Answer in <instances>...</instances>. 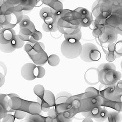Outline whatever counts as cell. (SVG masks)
I'll return each mask as SVG.
<instances>
[{
	"label": "cell",
	"instance_id": "6da1fadb",
	"mask_svg": "<svg viewBox=\"0 0 122 122\" xmlns=\"http://www.w3.org/2000/svg\"><path fill=\"white\" fill-rule=\"evenodd\" d=\"M57 27L58 31L63 35L77 33L81 31V26L78 20L72 10L63 9L58 17Z\"/></svg>",
	"mask_w": 122,
	"mask_h": 122
},
{
	"label": "cell",
	"instance_id": "7a4b0ae2",
	"mask_svg": "<svg viewBox=\"0 0 122 122\" xmlns=\"http://www.w3.org/2000/svg\"><path fill=\"white\" fill-rule=\"evenodd\" d=\"M97 69L99 82L101 84L114 85L122 78V73L116 71V66L112 62L102 63Z\"/></svg>",
	"mask_w": 122,
	"mask_h": 122
},
{
	"label": "cell",
	"instance_id": "3957f363",
	"mask_svg": "<svg viewBox=\"0 0 122 122\" xmlns=\"http://www.w3.org/2000/svg\"><path fill=\"white\" fill-rule=\"evenodd\" d=\"M65 39L61 45L62 55L68 59H74L79 57L82 51V45L80 40L64 36Z\"/></svg>",
	"mask_w": 122,
	"mask_h": 122
},
{
	"label": "cell",
	"instance_id": "277c9868",
	"mask_svg": "<svg viewBox=\"0 0 122 122\" xmlns=\"http://www.w3.org/2000/svg\"><path fill=\"white\" fill-rule=\"evenodd\" d=\"M82 102V112L89 111L95 107L102 106L104 99L100 93L92 92H85L81 94Z\"/></svg>",
	"mask_w": 122,
	"mask_h": 122
},
{
	"label": "cell",
	"instance_id": "5b68a950",
	"mask_svg": "<svg viewBox=\"0 0 122 122\" xmlns=\"http://www.w3.org/2000/svg\"><path fill=\"white\" fill-rule=\"evenodd\" d=\"M21 74L24 79L31 81L36 78L43 77L45 71L43 67L37 66L32 63H28L22 67Z\"/></svg>",
	"mask_w": 122,
	"mask_h": 122
},
{
	"label": "cell",
	"instance_id": "8992f818",
	"mask_svg": "<svg viewBox=\"0 0 122 122\" xmlns=\"http://www.w3.org/2000/svg\"><path fill=\"white\" fill-rule=\"evenodd\" d=\"M86 63L99 61L101 58V53L96 45L91 43H86L82 45V51L79 56Z\"/></svg>",
	"mask_w": 122,
	"mask_h": 122
},
{
	"label": "cell",
	"instance_id": "52a82bcc",
	"mask_svg": "<svg viewBox=\"0 0 122 122\" xmlns=\"http://www.w3.org/2000/svg\"><path fill=\"white\" fill-rule=\"evenodd\" d=\"M118 34L114 28L106 26L96 39L97 43L102 47H107L114 45L118 39Z\"/></svg>",
	"mask_w": 122,
	"mask_h": 122
},
{
	"label": "cell",
	"instance_id": "ba28073f",
	"mask_svg": "<svg viewBox=\"0 0 122 122\" xmlns=\"http://www.w3.org/2000/svg\"><path fill=\"white\" fill-rule=\"evenodd\" d=\"M114 7L102 0H96L91 7V13L94 18L106 20L113 11Z\"/></svg>",
	"mask_w": 122,
	"mask_h": 122
},
{
	"label": "cell",
	"instance_id": "9c48e42d",
	"mask_svg": "<svg viewBox=\"0 0 122 122\" xmlns=\"http://www.w3.org/2000/svg\"><path fill=\"white\" fill-rule=\"evenodd\" d=\"M113 7L111 14L105 20L106 26L114 28L118 33H122V7Z\"/></svg>",
	"mask_w": 122,
	"mask_h": 122
},
{
	"label": "cell",
	"instance_id": "30bf717a",
	"mask_svg": "<svg viewBox=\"0 0 122 122\" xmlns=\"http://www.w3.org/2000/svg\"><path fill=\"white\" fill-rule=\"evenodd\" d=\"M73 15L78 19L82 28H87L92 25L94 17L91 11L83 7H78L72 11Z\"/></svg>",
	"mask_w": 122,
	"mask_h": 122
},
{
	"label": "cell",
	"instance_id": "8fae6325",
	"mask_svg": "<svg viewBox=\"0 0 122 122\" xmlns=\"http://www.w3.org/2000/svg\"><path fill=\"white\" fill-rule=\"evenodd\" d=\"M37 101L42 111L47 112L50 108L55 105V97L53 93L50 91H44L42 96L37 97Z\"/></svg>",
	"mask_w": 122,
	"mask_h": 122
},
{
	"label": "cell",
	"instance_id": "7c38bea8",
	"mask_svg": "<svg viewBox=\"0 0 122 122\" xmlns=\"http://www.w3.org/2000/svg\"><path fill=\"white\" fill-rule=\"evenodd\" d=\"M25 44V41H23L17 35L12 39L11 42L6 45L0 44V50L5 53H11L17 49H21Z\"/></svg>",
	"mask_w": 122,
	"mask_h": 122
},
{
	"label": "cell",
	"instance_id": "4fadbf2b",
	"mask_svg": "<svg viewBox=\"0 0 122 122\" xmlns=\"http://www.w3.org/2000/svg\"><path fill=\"white\" fill-rule=\"evenodd\" d=\"M99 92L100 95L104 99V102L111 101L116 95L115 85L106 86L101 84Z\"/></svg>",
	"mask_w": 122,
	"mask_h": 122
},
{
	"label": "cell",
	"instance_id": "5bb4252c",
	"mask_svg": "<svg viewBox=\"0 0 122 122\" xmlns=\"http://www.w3.org/2000/svg\"><path fill=\"white\" fill-rule=\"evenodd\" d=\"M98 69L95 67L89 68L85 72L84 79L85 82L90 86L96 85L99 82Z\"/></svg>",
	"mask_w": 122,
	"mask_h": 122
},
{
	"label": "cell",
	"instance_id": "9a60e30c",
	"mask_svg": "<svg viewBox=\"0 0 122 122\" xmlns=\"http://www.w3.org/2000/svg\"><path fill=\"white\" fill-rule=\"evenodd\" d=\"M67 102L71 107L72 111L76 114L82 112V102L81 94L72 96L67 100Z\"/></svg>",
	"mask_w": 122,
	"mask_h": 122
},
{
	"label": "cell",
	"instance_id": "2e32d148",
	"mask_svg": "<svg viewBox=\"0 0 122 122\" xmlns=\"http://www.w3.org/2000/svg\"><path fill=\"white\" fill-rule=\"evenodd\" d=\"M16 35L13 28H2L0 29V44L6 45L9 43Z\"/></svg>",
	"mask_w": 122,
	"mask_h": 122
},
{
	"label": "cell",
	"instance_id": "e0dca14e",
	"mask_svg": "<svg viewBox=\"0 0 122 122\" xmlns=\"http://www.w3.org/2000/svg\"><path fill=\"white\" fill-rule=\"evenodd\" d=\"M103 106L109 107L116 111L122 112V94H116L111 101H104Z\"/></svg>",
	"mask_w": 122,
	"mask_h": 122
},
{
	"label": "cell",
	"instance_id": "ac0fdd59",
	"mask_svg": "<svg viewBox=\"0 0 122 122\" xmlns=\"http://www.w3.org/2000/svg\"><path fill=\"white\" fill-rule=\"evenodd\" d=\"M44 49L45 46L44 44L39 42L34 43L28 42V43L25 45L24 48V50L27 52L28 56L33 54L41 50H44Z\"/></svg>",
	"mask_w": 122,
	"mask_h": 122
},
{
	"label": "cell",
	"instance_id": "d6986e66",
	"mask_svg": "<svg viewBox=\"0 0 122 122\" xmlns=\"http://www.w3.org/2000/svg\"><path fill=\"white\" fill-rule=\"evenodd\" d=\"M33 63L36 65H43L47 61L48 56L44 50H42L33 54L29 55Z\"/></svg>",
	"mask_w": 122,
	"mask_h": 122
},
{
	"label": "cell",
	"instance_id": "ffe728a7",
	"mask_svg": "<svg viewBox=\"0 0 122 122\" xmlns=\"http://www.w3.org/2000/svg\"><path fill=\"white\" fill-rule=\"evenodd\" d=\"M8 95L0 94V121L7 114L9 107Z\"/></svg>",
	"mask_w": 122,
	"mask_h": 122
},
{
	"label": "cell",
	"instance_id": "44dd1931",
	"mask_svg": "<svg viewBox=\"0 0 122 122\" xmlns=\"http://www.w3.org/2000/svg\"><path fill=\"white\" fill-rule=\"evenodd\" d=\"M36 31L33 23L31 22L28 26L26 27L20 28V32L18 35L23 41H26L28 37Z\"/></svg>",
	"mask_w": 122,
	"mask_h": 122
},
{
	"label": "cell",
	"instance_id": "7402d4cb",
	"mask_svg": "<svg viewBox=\"0 0 122 122\" xmlns=\"http://www.w3.org/2000/svg\"><path fill=\"white\" fill-rule=\"evenodd\" d=\"M72 95L69 92L63 91L59 92L55 97V105L65 103L67 102V99L72 96Z\"/></svg>",
	"mask_w": 122,
	"mask_h": 122
},
{
	"label": "cell",
	"instance_id": "603a6c76",
	"mask_svg": "<svg viewBox=\"0 0 122 122\" xmlns=\"http://www.w3.org/2000/svg\"><path fill=\"white\" fill-rule=\"evenodd\" d=\"M106 120L108 122H121L122 120L121 112L116 110L109 112Z\"/></svg>",
	"mask_w": 122,
	"mask_h": 122
},
{
	"label": "cell",
	"instance_id": "cb8c5ba5",
	"mask_svg": "<svg viewBox=\"0 0 122 122\" xmlns=\"http://www.w3.org/2000/svg\"><path fill=\"white\" fill-rule=\"evenodd\" d=\"M113 50L116 58L122 57V39L118 40L117 39L113 45Z\"/></svg>",
	"mask_w": 122,
	"mask_h": 122
},
{
	"label": "cell",
	"instance_id": "d4e9b609",
	"mask_svg": "<svg viewBox=\"0 0 122 122\" xmlns=\"http://www.w3.org/2000/svg\"><path fill=\"white\" fill-rule=\"evenodd\" d=\"M44 118L39 114H29L28 115L26 121L27 122H44Z\"/></svg>",
	"mask_w": 122,
	"mask_h": 122
},
{
	"label": "cell",
	"instance_id": "484cf974",
	"mask_svg": "<svg viewBox=\"0 0 122 122\" xmlns=\"http://www.w3.org/2000/svg\"><path fill=\"white\" fill-rule=\"evenodd\" d=\"M42 38V34L41 32L36 31L33 34L28 37L26 41L34 43L38 42L39 40H40Z\"/></svg>",
	"mask_w": 122,
	"mask_h": 122
},
{
	"label": "cell",
	"instance_id": "4316f807",
	"mask_svg": "<svg viewBox=\"0 0 122 122\" xmlns=\"http://www.w3.org/2000/svg\"><path fill=\"white\" fill-rule=\"evenodd\" d=\"M49 65L51 66H56L60 63V59L56 55H51L48 57L47 60Z\"/></svg>",
	"mask_w": 122,
	"mask_h": 122
},
{
	"label": "cell",
	"instance_id": "83f0119b",
	"mask_svg": "<svg viewBox=\"0 0 122 122\" xmlns=\"http://www.w3.org/2000/svg\"><path fill=\"white\" fill-rule=\"evenodd\" d=\"M54 13V11L51 8L45 7L40 10L39 12V15L40 17L43 20H44L45 18L52 15Z\"/></svg>",
	"mask_w": 122,
	"mask_h": 122
},
{
	"label": "cell",
	"instance_id": "f1b7e54d",
	"mask_svg": "<svg viewBox=\"0 0 122 122\" xmlns=\"http://www.w3.org/2000/svg\"><path fill=\"white\" fill-rule=\"evenodd\" d=\"M42 28L46 32H55L58 31L57 24H45L43 23Z\"/></svg>",
	"mask_w": 122,
	"mask_h": 122
},
{
	"label": "cell",
	"instance_id": "f546056e",
	"mask_svg": "<svg viewBox=\"0 0 122 122\" xmlns=\"http://www.w3.org/2000/svg\"><path fill=\"white\" fill-rule=\"evenodd\" d=\"M34 92L37 96V97H39L44 94V88L42 85H38L35 86L33 89Z\"/></svg>",
	"mask_w": 122,
	"mask_h": 122
},
{
	"label": "cell",
	"instance_id": "4dcf8cb0",
	"mask_svg": "<svg viewBox=\"0 0 122 122\" xmlns=\"http://www.w3.org/2000/svg\"><path fill=\"white\" fill-rule=\"evenodd\" d=\"M31 21L30 20V18L27 16H23L22 17V19L21 22H19L20 28H24L28 26L31 23Z\"/></svg>",
	"mask_w": 122,
	"mask_h": 122
},
{
	"label": "cell",
	"instance_id": "1f68e13d",
	"mask_svg": "<svg viewBox=\"0 0 122 122\" xmlns=\"http://www.w3.org/2000/svg\"><path fill=\"white\" fill-rule=\"evenodd\" d=\"M106 60L109 62H112L115 61L116 59V56L113 51H108L105 53Z\"/></svg>",
	"mask_w": 122,
	"mask_h": 122
},
{
	"label": "cell",
	"instance_id": "d6a6232c",
	"mask_svg": "<svg viewBox=\"0 0 122 122\" xmlns=\"http://www.w3.org/2000/svg\"><path fill=\"white\" fill-rule=\"evenodd\" d=\"M115 91L116 94H122V80H119L115 85Z\"/></svg>",
	"mask_w": 122,
	"mask_h": 122
},
{
	"label": "cell",
	"instance_id": "836d02e7",
	"mask_svg": "<svg viewBox=\"0 0 122 122\" xmlns=\"http://www.w3.org/2000/svg\"><path fill=\"white\" fill-rule=\"evenodd\" d=\"M7 67L6 64L2 61H0V72L2 73L5 76L7 74Z\"/></svg>",
	"mask_w": 122,
	"mask_h": 122
},
{
	"label": "cell",
	"instance_id": "e575fe53",
	"mask_svg": "<svg viewBox=\"0 0 122 122\" xmlns=\"http://www.w3.org/2000/svg\"><path fill=\"white\" fill-rule=\"evenodd\" d=\"M106 3L109 4L111 5L115 6H118L121 0H102Z\"/></svg>",
	"mask_w": 122,
	"mask_h": 122
},
{
	"label": "cell",
	"instance_id": "d590c367",
	"mask_svg": "<svg viewBox=\"0 0 122 122\" xmlns=\"http://www.w3.org/2000/svg\"><path fill=\"white\" fill-rule=\"evenodd\" d=\"M5 82V76L0 72V87L2 86Z\"/></svg>",
	"mask_w": 122,
	"mask_h": 122
},
{
	"label": "cell",
	"instance_id": "8d00e7d4",
	"mask_svg": "<svg viewBox=\"0 0 122 122\" xmlns=\"http://www.w3.org/2000/svg\"><path fill=\"white\" fill-rule=\"evenodd\" d=\"M85 92H94L96 93H100L99 90L96 89L95 88L92 86H89L87 87L86 89H85Z\"/></svg>",
	"mask_w": 122,
	"mask_h": 122
},
{
	"label": "cell",
	"instance_id": "74e56055",
	"mask_svg": "<svg viewBox=\"0 0 122 122\" xmlns=\"http://www.w3.org/2000/svg\"><path fill=\"white\" fill-rule=\"evenodd\" d=\"M82 121L83 122H93V120L92 118H91L90 117H85V118H84V119Z\"/></svg>",
	"mask_w": 122,
	"mask_h": 122
},
{
	"label": "cell",
	"instance_id": "f35d334b",
	"mask_svg": "<svg viewBox=\"0 0 122 122\" xmlns=\"http://www.w3.org/2000/svg\"><path fill=\"white\" fill-rule=\"evenodd\" d=\"M119 6L122 7V0H121L120 3H119Z\"/></svg>",
	"mask_w": 122,
	"mask_h": 122
},
{
	"label": "cell",
	"instance_id": "ab89813d",
	"mask_svg": "<svg viewBox=\"0 0 122 122\" xmlns=\"http://www.w3.org/2000/svg\"><path fill=\"white\" fill-rule=\"evenodd\" d=\"M120 66H121V70H122V61L121 62V64H120Z\"/></svg>",
	"mask_w": 122,
	"mask_h": 122
},
{
	"label": "cell",
	"instance_id": "60d3db41",
	"mask_svg": "<svg viewBox=\"0 0 122 122\" xmlns=\"http://www.w3.org/2000/svg\"><path fill=\"white\" fill-rule=\"evenodd\" d=\"M60 0V1H61V2H63V1H64V0Z\"/></svg>",
	"mask_w": 122,
	"mask_h": 122
}]
</instances>
